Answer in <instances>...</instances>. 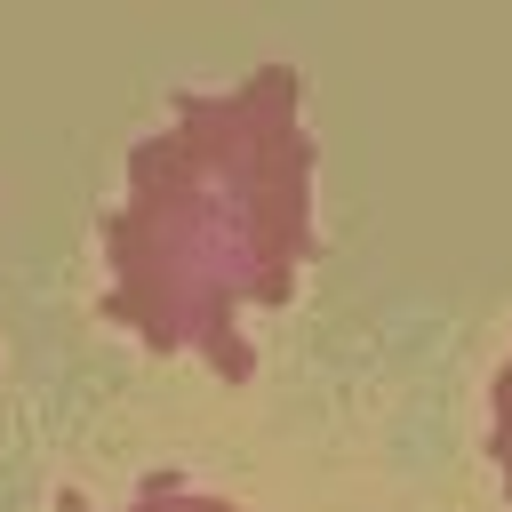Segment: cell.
I'll use <instances>...</instances> for the list:
<instances>
[{
  "instance_id": "cell-1",
  "label": "cell",
  "mask_w": 512,
  "mask_h": 512,
  "mask_svg": "<svg viewBox=\"0 0 512 512\" xmlns=\"http://www.w3.org/2000/svg\"><path fill=\"white\" fill-rule=\"evenodd\" d=\"M312 128L296 64H256L224 96H176V128L128 152L104 216V320L152 352H200L248 384V312H280L312 256Z\"/></svg>"
},
{
  "instance_id": "cell-2",
  "label": "cell",
  "mask_w": 512,
  "mask_h": 512,
  "mask_svg": "<svg viewBox=\"0 0 512 512\" xmlns=\"http://www.w3.org/2000/svg\"><path fill=\"white\" fill-rule=\"evenodd\" d=\"M128 512H240V504H224V496H200V488H184L176 472H152V480H144V496H136Z\"/></svg>"
},
{
  "instance_id": "cell-3",
  "label": "cell",
  "mask_w": 512,
  "mask_h": 512,
  "mask_svg": "<svg viewBox=\"0 0 512 512\" xmlns=\"http://www.w3.org/2000/svg\"><path fill=\"white\" fill-rule=\"evenodd\" d=\"M488 448H496V472H504V496H512V360L496 376V432H488Z\"/></svg>"
}]
</instances>
